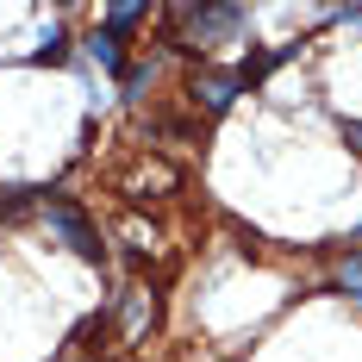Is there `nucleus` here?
<instances>
[{"label": "nucleus", "instance_id": "obj_1", "mask_svg": "<svg viewBox=\"0 0 362 362\" xmlns=\"http://www.w3.org/2000/svg\"><path fill=\"white\" fill-rule=\"evenodd\" d=\"M169 19L181 25V50H213L218 37H238L250 25V6H175Z\"/></svg>", "mask_w": 362, "mask_h": 362}, {"label": "nucleus", "instance_id": "obj_9", "mask_svg": "<svg viewBox=\"0 0 362 362\" xmlns=\"http://www.w3.org/2000/svg\"><path fill=\"white\" fill-rule=\"evenodd\" d=\"M344 138H350V150L362 156V125H350V119H344Z\"/></svg>", "mask_w": 362, "mask_h": 362}, {"label": "nucleus", "instance_id": "obj_3", "mask_svg": "<svg viewBox=\"0 0 362 362\" xmlns=\"http://www.w3.org/2000/svg\"><path fill=\"white\" fill-rule=\"evenodd\" d=\"M238 94H244V81H238V69H206V75H194V100H200V107L206 112H225L231 107V100H238Z\"/></svg>", "mask_w": 362, "mask_h": 362}, {"label": "nucleus", "instance_id": "obj_10", "mask_svg": "<svg viewBox=\"0 0 362 362\" xmlns=\"http://www.w3.org/2000/svg\"><path fill=\"white\" fill-rule=\"evenodd\" d=\"M337 19H350V25H362V6H344V13H337Z\"/></svg>", "mask_w": 362, "mask_h": 362}, {"label": "nucleus", "instance_id": "obj_8", "mask_svg": "<svg viewBox=\"0 0 362 362\" xmlns=\"http://www.w3.org/2000/svg\"><path fill=\"white\" fill-rule=\"evenodd\" d=\"M150 81H156V63H138V69H125V100H144Z\"/></svg>", "mask_w": 362, "mask_h": 362}, {"label": "nucleus", "instance_id": "obj_5", "mask_svg": "<svg viewBox=\"0 0 362 362\" xmlns=\"http://www.w3.org/2000/svg\"><path fill=\"white\" fill-rule=\"evenodd\" d=\"M144 13H150V6H138V0H125V6H107V32H112V37H119V32H132Z\"/></svg>", "mask_w": 362, "mask_h": 362}, {"label": "nucleus", "instance_id": "obj_2", "mask_svg": "<svg viewBox=\"0 0 362 362\" xmlns=\"http://www.w3.org/2000/svg\"><path fill=\"white\" fill-rule=\"evenodd\" d=\"M44 218H50V231H57V238H63V244H69L81 262H100V256H107L100 231L81 218V206H69V200H44Z\"/></svg>", "mask_w": 362, "mask_h": 362}, {"label": "nucleus", "instance_id": "obj_6", "mask_svg": "<svg viewBox=\"0 0 362 362\" xmlns=\"http://www.w3.org/2000/svg\"><path fill=\"white\" fill-rule=\"evenodd\" d=\"M63 57H69V37H63V25H50V37L32 50V63H63Z\"/></svg>", "mask_w": 362, "mask_h": 362}, {"label": "nucleus", "instance_id": "obj_4", "mask_svg": "<svg viewBox=\"0 0 362 362\" xmlns=\"http://www.w3.org/2000/svg\"><path fill=\"white\" fill-rule=\"evenodd\" d=\"M81 50H88V63H100V69H125V37H112L107 25H100V32H88L81 37Z\"/></svg>", "mask_w": 362, "mask_h": 362}, {"label": "nucleus", "instance_id": "obj_7", "mask_svg": "<svg viewBox=\"0 0 362 362\" xmlns=\"http://www.w3.org/2000/svg\"><path fill=\"white\" fill-rule=\"evenodd\" d=\"M337 288L350 293V300H362V250L344 256V269H337Z\"/></svg>", "mask_w": 362, "mask_h": 362}]
</instances>
